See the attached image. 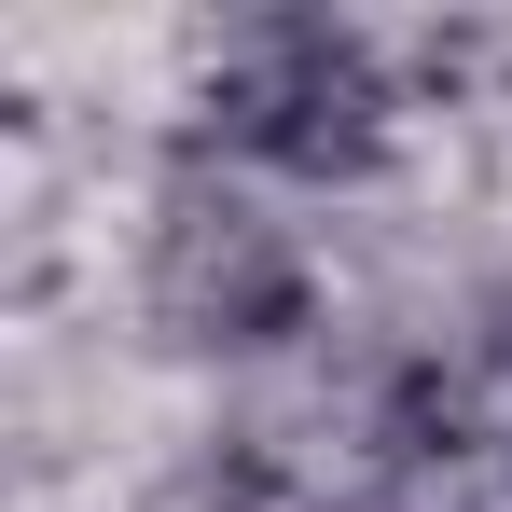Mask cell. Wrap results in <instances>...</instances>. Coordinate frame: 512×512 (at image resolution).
Segmentation results:
<instances>
[{"label": "cell", "mask_w": 512, "mask_h": 512, "mask_svg": "<svg viewBox=\"0 0 512 512\" xmlns=\"http://www.w3.org/2000/svg\"><path fill=\"white\" fill-rule=\"evenodd\" d=\"M139 291H153L167 346H222V360L305 333V250L263 222L250 194H222V180H180L167 208H153V263H139Z\"/></svg>", "instance_id": "7a4b0ae2"}, {"label": "cell", "mask_w": 512, "mask_h": 512, "mask_svg": "<svg viewBox=\"0 0 512 512\" xmlns=\"http://www.w3.org/2000/svg\"><path fill=\"white\" fill-rule=\"evenodd\" d=\"M208 125L277 180H360L388 153V70L333 14H263L208 56Z\"/></svg>", "instance_id": "6da1fadb"}]
</instances>
